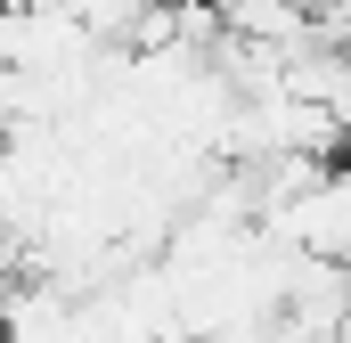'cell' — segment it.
Listing matches in <instances>:
<instances>
[{"instance_id": "obj_1", "label": "cell", "mask_w": 351, "mask_h": 343, "mask_svg": "<svg viewBox=\"0 0 351 343\" xmlns=\"http://www.w3.org/2000/svg\"><path fill=\"white\" fill-rule=\"evenodd\" d=\"M262 229L294 254H327V261H351V164H327L319 180H302L294 196H278L262 213Z\"/></svg>"}, {"instance_id": "obj_2", "label": "cell", "mask_w": 351, "mask_h": 343, "mask_svg": "<svg viewBox=\"0 0 351 343\" xmlns=\"http://www.w3.org/2000/svg\"><path fill=\"white\" fill-rule=\"evenodd\" d=\"M327 343H351V303H343V319H335V335H327Z\"/></svg>"}, {"instance_id": "obj_3", "label": "cell", "mask_w": 351, "mask_h": 343, "mask_svg": "<svg viewBox=\"0 0 351 343\" xmlns=\"http://www.w3.org/2000/svg\"><path fill=\"white\" fill-rule=\"evenodd\" d=\"M0 8H41V0H0Z\"/></svg>"}]
</instances>
